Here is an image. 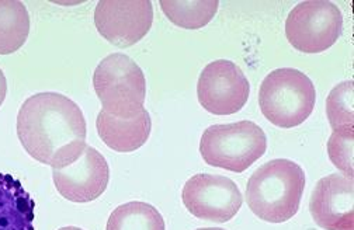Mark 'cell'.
<instances>
[{
  "mask_svg": "<svg viewBox=\"0 0 354 230\" xmlns=\"http://www.w3.org/2000/svg\"><path fill=\"white\" fill-rule=\"evenodd\" d=\"M87 126L80 107L69 97L46 91L28 97L17 115V136L37 162L61 169L86 148Z\"/></svg>",
  "mask_w": 354,
  "mask_h": 230,
  "instance_id": "6da1fadb",
  "label": "cell"
},
{
  "mask_svg": "<svg viewBox=\"0 0 354 230\" xmlns=\"http://www.w3.org/2000/svg\"><path fill=\"white\" fill-rule=\"evenodd\" d=\"M305 190V173L288 159L260 166L249 178L246 202L261 220L284 223L297 215Z\"/></svg>",
  "mask_w": 354,
  "mask_h": 230,
  "instance_id": "7a4b0ae2",
  "label": "cell"
},
{
  "mask_svg": "<svg viewBox=\"0 0 354 230\" xmlns=\"http://www.w3.org/2000/svg\"><path fill=\"white\" fill-rule=\"evenodd\" d=\"M317 90L306 75L298 69L281 68L270 72L261 82L259 106L263 115L280 128H294L313 114Z\"/></svg>",
  "mask_w": 354,
  "mask_h": 230,
  "instance_id": "3957f363",
  "label": "cell"
},
{
  "mask_svg": "<svg viewBox=\"0 0 354 230\" xmlns=\"http://www.w3.org/2000/svg\"><path fill=\"white\" fill-rule=\"evenodd\" d=\"M268 149L264 131L252 121L208 126L200 141V153L212 167L243 173Z\"/></svg>",
  "mask_w": 354,
  "mask_h": 230,
  "instance_id": "277c9868",
  "label": "cell"
},
{
  "mask_svg": "<svg viewBox=\"0 0 354 230\" xmlns=\"http://www.w3.org/2000/svg\"><path fill=\"white\" fill-rule=\"evenodd\" d=\"M93 86L103 110L117 118H132L144 110L147 79L128 55L106 57L95 70Z\"/></svg>",
  "mask_w": 354,
  "mask_h": 230,
  "instance_id": "5b68a950",
  "label": "cell"
},
{
  "mask_svg": "<svg viewBox=\"0 0 354 230\" xmlns=\"http://www.w3.org/2000/svg\"><path fill=\"white\" fill-rule=\"evenodd\" d=\"M343 16L326 0L298 3L286 20V35L295 50L304 54H321L340 38Z\"/></svg>",
  "mask_w": 354,
  "mask_h": 230,
  "instance_id": "8992f818",
  "label": "cell"
},
{
  "mask_svg": "<svg viewBox=\"0 0 354 230\" xmlns=\"http://www.w3.org/2000/svg\"><path fill=\"white\" fill-rule=\"evenodd\" d=\"M249 95V80L232 61H214L203 69L198 77V102L205 111L214 115L239 113L248 103Z\"/></svg>",
  "mask_w": 354,
  "mask_h": 230,
  "instance_id": "52a82bcc",
  "label": "cell"
},
{
  "mask_svg": "<svg viewBox=\"0 0 354 230\" xmlns=\"http://www.w3.org/2000/svg\"><path fill=\"white\" fill-rule=\"evenodd\" d=\"M182 200L192 215L216 223L230 222L243 202L236 184L216 174L193 175L185 184Z\"/></svg>",
  "mask_w": 354,
  "mask_h": 230,
  "instance_id": "ba28073f",
  "label": "cell"
},
{
  "mask_svg": "<svg viewBox=\"0 0 354 230\" xmlns=\"http://www.w3.org/2000/svg\"><path fill=\"white\" fill-rule=\"evenodd\" d=\"M152 23L153 8L149 0H102L95 10L99 34L118 48L138 44Z\"/></svg>",
  "mask_w": 354,
  "mask_h": 230,
  "instance_id": "9c48e42d",
  "label": "cell"
},
{
  "mask_svg": "<svg viewBox=\"0 0 354 230\" xmlns=\"http://www.w3.org/2000/svg\"><path fill=\"white\" fill-rule=\"evenodd\" d=\"M57 191L71 202H92L102 197L110 181L106 157L95 148L87 146L71 164L53 169Z\"/></svg>",
  "mask_w": 354,
  "mask_h": 230,
  "instance_id": "30bf717a",
  "label": "cell"
},
{
  "mask_svg": "<svg viewBox=\"0 0 354 230\" xmlns=\"http://www.w3.org/2000/svg\"><path fill=\"white\" fill-rule=\"evenodd\" d=\"M309 212L314 222L325 230L353 227L354 184L353 178L330 174L321 178L309 201Z\"/></svg>",
  "mask_w": 354,
  "mask_h": 230,
  "instance_id": "8fae6325",
  "label": "cell"
},
{
  "mask_svg": "<svg viewBox=\"0 0 354 230\" xmlns=\"http://www.w3.org/2000/svg\"><path fill=\"white\" fill-rule=\"evenodd\" d=\"M96 128L107 148L120 153H129L147 144L152 131V121L145 108L132 118H117L102 110L96 119Z\"/></svg>",
  "mask_w": 354,
  "mask_h": 230,
  "instance_id": "7c38bea8",
  "label": "cell"
},
{
  "mask_svg": "<svg viewBox=\"0 0 354 230\" xmlns=\"http://www.w3.org/2000/svg\"><path fill=\"white\" fill-rule=\"evenodd\" d=\"M30 34V16L19 0H0V55L17 52Z\"/></svg>",
  "mask_w": 354,
  "mask_h": 230,
  "instance_id": "4fadbf2b",
  "label": "cell"
},
{
  "mask_svg": "<svg viewBox=\"0 0 354 230\" xmlns=\"http://www.w3.org/2000/svg\"><path fill=\"white\" fill-rule=\"evenodd\" d=\"M160 8L166 17L186 30L207 26L218 12V0H162Z\"/></svg>",
  "mask_w": 354,
  "mask_h": 230,
  "instance_id": "5bb4252c",
  "label": "cell"
},
{
  "mask_svg": "<svg viewBox=\"0 0 354 230\" xmlns=\"http://www.w3.org/2000/svg\"><path fill=\"white\" fill-rule=\"evenodd\" d=\"M106 230H166L160 212L151 204L134 201L115 208Z\"/></svg>",
  "mask_w": 354,
  "mask_h": 230,
  "instance_id": "9a60e30c",
  "label": "cell"
},
{
  "mask_svg": "<svg viewBox=\"0 0 354 230\" xmlns=\"http://www.w3.org/2000/svg\"><path fill=\"white\" fill-rule=\"evenodd\" d=\"M354 82L344 80L335 86L326 99V115L333 131L353 129Z\"/></svg>",
  "mask_w": 354,
  "mask_h": 230,
  "instance_id": "2e32d148",
  "label": "cell"
},
{
  "mask_svg": "<svg viewBox=\"0 0 354 230\" xmlns=\"http://www.w3.org/2000/svg\"><path fill=\"white\" fill-rule=\"evenodd\" d=\"M354 129H337L329 137L328 155L330 162L348 178H353Z\"/></svg>",
  "mask_w": 354,
  "mask_h": 230,
  "instance_id": "e0dca14e",
  "label": "cell"
},
{
  "mask_svg": "<svg viewBox=\"0 0 354 230\" xmlns=\"http://www.w3.org/2000/svg\"><path fill=\"white\" fill-rule=\"evenodd\" d=\"M6 95H8V80L3 70L0 69V107H2V104L5 103Z\"/></svg>",
  "mask_w": 354,
  "mask_h": 230,
  "instance_id": "ac0fdd59",
  "label": "cell"
},
{
  "mask_svg": "<svg viewBox=\"0 0 354 230\" xmlns=\"http://www.w3.org/2000/svg\"><path fill=\"white\" fill-rule=\"evenodd\" d=\"M58 230H83L80 227H76V226H66V227H61Z\"/></svg>",
  "mask_w": 354,
  "mask_h": 230,
  "instance_id": "d6986e66",
  "label": "cell"
},
{
  "mask_svg": "<svg viewBox=\"0 0 354 230\" xmlns=\"http://www.w3.org/2000/svg\"><path fill=\"white\" fill-rule=\"evenodd\" d=\"M196 230H225V229H221V227H200Z\"/></svg>",
  "mask_w": 354,
  "mask_h": 230,
  "instance_id": "ffe728a7",
  "label": "cell"
},
{
  "mask_svg": "<svg viewBox=\"0 0 354 230\" xmlns=\"http://www.w3.org/2000/svg\"><path fill=\"white\" fill-rule=\"evenodd\" d=\"M342 230H353V227H346V229H342Z\"/></svg>",
  "mask_w": 354,
  "mask_h": 230,
  "instance_id": "44dd1931",
  "label": "cell"
}]
</instances>
